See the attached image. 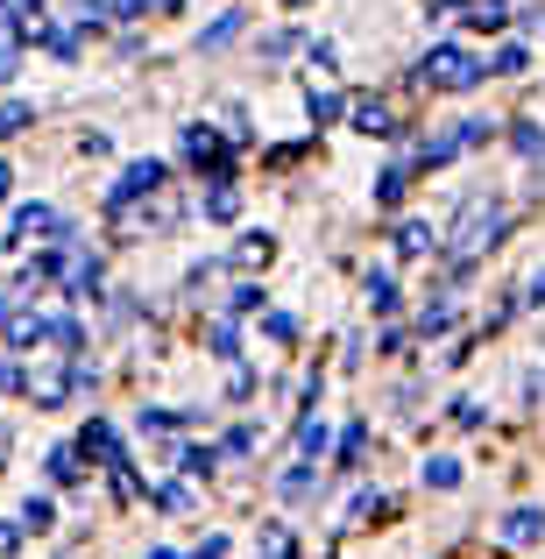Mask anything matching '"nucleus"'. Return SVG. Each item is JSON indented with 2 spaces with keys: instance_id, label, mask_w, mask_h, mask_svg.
<instances>
[{
  "instance_id": "obj_9",
  "label": "nucleus",
  "mask_w": 545,
  "mask_h": 559,
  "mask_svg": "<svg viewBox=\"0 0 545 559\" xmlns=\"http://www.w3.org/2000/svg\"><path fill=\"white\" fill-rule=\"evenodd\" d=\"M312 121H341V93H312Z\"/></svg>"
},
{
  "instance_id": "obj_6",
  "label": "nucleus",
  "mask_w": 545,
  "mask_h": 559,
  "mask_svg": "<svg viewBox=\"0 0 545 559\" xmlns=\"http://www.w3.org/2000/svg\"><path fill=\"white\" fill-rule=\"evenodd\" d=\"M510 142H518V156H545V128L538 121H518V135H510Z\"/></svg>"
},
{
  "instance_id": "obj_4",
  "label": "nucleus",
  "mask_w": 545,
  "mask_h": 559,
  "mask_svg": "<svg viewBox=\"0 0 545 559\" xmlns=\"http://www.w3.org/2000/svg\"><path fill=\"white\" fill-rule=\"evenodd\" d=\"M538 532H545L538 510H518V518H503V538H518V546H524V538H538Z\"/></svg>"
},
{
  "instance_id": "obj_14",
  "label": "nucleus",
  "mask_w": 545,
  "mask_h": 559,
  "mask_svg": "<svg viewBox=\"0 0 545 559\" xmlns=\"http://www.w3.org/2000/svg\"><path fill=\"white\" fill-rule=\"evenodd\" d=\"M50 518H57V510L43 503V496H36V503H22V524H36V532H43V524H50Z\"/></svg>"
},
{
  "instance_id": "obj_3",
  "label": "nucleus",
  "mask_w": 545,
  "mask_h": 559,
  "mask_svg": "<svg viewBox=\"0 0 545 559\" xmlns=\"http://www.w3.org/2000/svg\"><path fill=\"white\" fill-rule=\"evenodd\" d=\"M241 22H248V14H241V8H227V14H213V28H199V50H227V43H234V36H241Z\"/></svg>"
},
{
  "instance_id": "obj_7",
  "label": "nucleus",
  "mask_w": 545,
  "mask_h": 559,
  "mask_svg": "<svg viewBox=\"0 0 545 559\" xmlns=\"http://www.w3.org/2000/svg\"><path fill=\"white\" fill-rule=\"evenodd\" d=\"M298 453L319 461V453H327V425H298Z\"/></svg>"
},
{
  "instance_id": "obj_10",
  "label": "nucleus",
  "mask_w": 545,
  "mask_h": 559,
  "mask_svg": "<svg viewBox=\"0 0 545 559\" xmlns=\"http://www.w3.org/2000/svg\"><path fill=\"white\" fill-rule=\"evenodd\" d=\"M156 503H164V510H185L191 489H185V481H164V489H156Z\"/></svg>"
},
{
  "instance_id": "obj_5",
  "label": "nucleus",
  "mask_w": 545,
  "mask_h": 559,
  "mask_svg": "<svg viewBox=\"0 0 545 559\" xmlns=\"http://www.w3.org/2000/svg\"><path fill=\"white\" fill-rule=\"evenodd\" d=\"M461 481V461H425V489H453Z\"/></svg>"
},
{
  "instance_id": "obj_8",
  "label": "nucleus",
  "mask_w": 545,
  "mask_h": 559,
  "mask_svg": "<svg viewBox=\"0 0 545 559\" xmlns=\"http://www.w3.org/2000/svg\"><path fill=\"white\" fill-rule=\"evenodd\" d=\"M262 326H270V341H298V319H291V312H270Z\"/></svg>"
},
{
  "instance_id": "obj_12",
  "label": "nucleus",
  "mask_w": 545,
  "mask_h": 559,
  "mask_svg": "<svg viewBox=\"0 0 545 559\" xmlns=\"http://www.w3.org/2000/svg\"><path fill=\"white\" fill-rule=\"evenodd\" d=\"M241 262H270V234H248V241H241Z\"/></svg>"
},
{
  "instance_id": "obj_1",
  "label": "nucleus",
  "mask_w": 545,
  "mask_h": 559,
  "mask_svg": "<svg viewBox=\"0 0 545 559\" xmlns=\"http://www.w3.org/2000/svg\"><path fill=\"white\" fill-rule=\"evenodd\" d=\"M425 79H439V85H475L482 64H475V57H461V50H439V57H425Z\"/></svg>"
},
{
  "instance_id": "obj_11",
  "label": "nucleus",
  "mask_w": 545,
  "mask_h": 559,
  "mask_svg": "<svg viewBox=\"0 0 545 559\" xmlns=\"http://www.w3.org/2000/svg\"><path fill=\"white\" fill-rule=\"evenodd\" d=\"M355 128H368V135H382V128H390V114H382V107H355Z\"/></svg>"
},
{
  "instance_id": "obj_13",
  "label": "nucleus",
  "mask_w": 545,
  "mask_h": 559,
  "mask_svg": "<svg viewBox=\"0 0 545 559\" xmlns=\"http://www.w3.org/2000/svg\"><path fill=\"white\" fill-rule=\"evenodd\" d=\"M14 128H28V107L14 99V107H0V135H14Z\"/></svg>"
},
{
  "instance_id": "obj_2",
  "label": "nucleus",
  "mask_w": 545,
  "mask_h": 559,
  "mask_svg": "<svg viewBox=\"0 0 545 559\" xmlns=\"http://www.w3.org/2000/svg\"><path fill=\"white\" fill-rule=\"evenodd\" d=\"M185 156H191V170H227V142L213 128H185Z\"/></svg>"
},
{
  "instance_id": "obj_15",
  "label": "nucleus",
  "mask_w": 545,
  "mask_h": 559,
  "mask_svg": "<svg viewBox=\"0 0 545 559\" xmlns=\"http://www.w3.org/2000/svg\"><path fill=\"white\" fill-rule=\"evenodd\" d=\"M14 546H22V532H14V524H0V559H8Z\"/></svg>"
}]
</instances>
